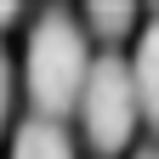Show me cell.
Returning <instances> with one entry per match:
<instances>
[{
  "instance_id": "7a4b0ae2",
  "label": "cell",
  "mask_w": 159,
  "mask_h": 159,
  "mask_svg": "<svg viewBox=\"0 0 159 159\" xmlns=\"http://www.w3.org/2000/svg\"><path fill=\"white\" fill-rule=\"evenodd\" d=\"M80 119H85V136L97 153H119L131 142L136 119V85H131V63L125 57H91V80H85V97H80Z\"/></svg>"
},
{
  "instance_id": "ba28073f",
  "label": "cell",
  "mask_w": 159,
  "mask_h": 159,
  "mask_svg": "<svg viewBox=\"0 0 159 159\" xmlns=\"http://www.w3.org/2000/svg\"><path fill=\"white\" fill-rule=\"evenodd\" d=\"M131 159H159V148H136V153H131Z\"/></svg>"
},
{
  "instance_id": "5b68a950",
  "label": "cell",
  "mask_w": 159,
  "mask_h": 159,
  "mask_svg": "<svg viewBox=\"0 0 159 159\" xmlns=\"http://www.w3.org/2000/svg\"><path fill=\"white\" fill-rule=\"evenodd\" d=\"M85 29L102 34V40H119L136 29V6H119V0H97V6H85Z\"/></svg>"
},
{
  "instance_id": "6da1fadb",
  "label": "cell",
  "mask_w": 159,
  "mask_h": 159,
  "mask_svg": "<svg viewBox=\"0 0 159 159\" xmlns=\"http://www.w3.org/2000/svg\"><path fill=\"white\" fill-rule=\"evenodd\" d=\"M23 74H29L34 114L63 125V114L80 108L85 80H91V40H85V29H80L68 11H46L29 29V63H23Z\"/></svg>"
},
{
  "instance_id": "8992f818",
  "label": "cell",
  "mask_w": 159,
  "mask_h": 159,
  "mask_svg": "<svg viewBox=\"0 0 159 159\" xmlns=\"http://www.w3.org/2000/svg\"><path fill=\"white\" fill-rule=\"evenodd\" d=\"M6 108H11V63H6V46H0V131H6Z\"/></svg>"
},
{
  "instance_id": "52a82bcc",
  "label": "cell",
  "mask_w": 159,
  "mask_h": 159,
  "mask_svg": "<svg viewBox=\"0 0 159 159\" xmlns=\"http://www.w3.org/2000/svg\"><path fill=\"white\" fill-rule=\"evenodd\" d=\"M11 17H17V6H11V0H6V6H0V23H11Z\"/></svg>"
},
{
  "instance_id": "3957f363",
  "label": "cell",
  "mask_w": 159,
  "mask_h": 159,
  "mask_svg": "<svg viewBox=\"0 0 159 159\" xmlns=\"http://www.w3.org/2000/svg\"><path fill=\"white\" fill-rule=\"evenodd\" d=\"M131 85H136V108H142V119L159 131V17L142 29V40H136V57H131Z\"/></svg>"
},
{
  "instance_id": "277c9868",
  "label": "cell",
  "mask_w": 159,
  "mask_h": 159,
  "mask_svg": "<svg viewBox=\"0 0 159 159\" xmlns=\"http://www.w3.org/2000/svg\"><path fill=\"white\" fill-rule=\"evenodd\" d=\"M11 159H74V142H68V131L57 125V119H23L11 136Z\"/></svg>"
}]
</instances>
